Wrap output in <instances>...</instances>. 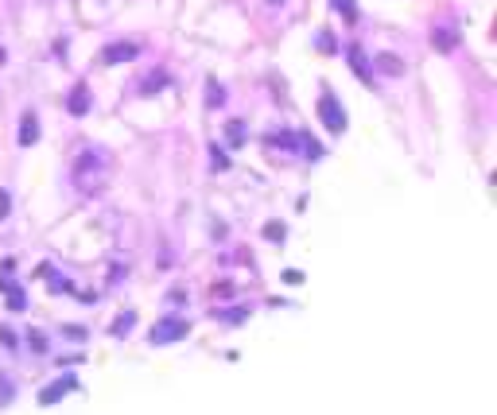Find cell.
Segmentation results:
<instances>
[{"label": "cell", "mask_w": 497, "mask_h": 415, "mask_svg": "<svg viewBox=\"0 0 497 415\" xmlns=\"http://www.w3.org/2000/svg\"><path fill=\"white\" fill-rule=\"evenodd\" d=\"M8 400H12V385L8 380H0V404H8Z\"/></svg>", "instance_id": "obj_20"}, {"label": "cell", "mask_w": 497, "mask_h": 415, "mask_svg": "<svg viewBox=\"0 0 497 415\" xmlns=\"http://www.w3.org/2000/svg\"><path fill=\"white\" fill-rule=\"evenodd\" d=\"M319 47L326 50V55H331V50H334V39H331V35H319Z\"/></svg>", "instance_id": "obj_23"}, {"label": "cell", "mask_w": 497, "mask_h": 415, "mask_svg": "<svg viewBox=\"0 0 497 415\" xmlns=\"http://www.w3.org/2000/svg\"><path fill=\"white\" fill-rule=\"evenodd\" d=\"M0 291L8 295V306H12V311H24V306H28V295H24V287L16 284L12 276H0Z\"/></svg>", "instance_id": "obj_6"}, {"label": "cell", "mask_w": 497, "mask_h": 415, "mask_svg": "<svg viewBox=\"0 0 497 415\" xmlns=\"http://www.w3.org/2000/svg\"><path fill=\"white\" fill-rule=\"evenodd\" d=\"M295 144H299V136H295V132H268V148H284V151H292Z\"/></svg>", "instance_id": "obj_11"}, {"label": "cell", "mask_w": 497, "mask_h": 415, "mask_svg": "<svg viewBox=\"0 0 497 415\" xmlns=\"http://www.w3.org/2000/svg\"><path fill=\"white\" fill-rule=\"evenodd\" d=\"M373 66L385 70V74H404V62H400L396 55H389V50H385V55H373Z\"/></svg>", "instance_id": "obj_10"}, {"label": "cell", "mask_w": 497, "mask_h": 415, "mask_svg": "<svg viewBox=\"0 0 497 415\" xmlns=\"http://www.w3.org/2000/svg\"><path fill=\"white\" fill-rule=\"evenodd\" d=\"M67 109H70V117H86V113H89V86H86V82H78V86L70 89Z\"/></svg>", "instance_id": "obj_4"}, {"label": "cell", "mask_w": 497, "mask_h": 415, "mask_svg": "<svg viewBox=\"0 0 497 415\" xmlns=\"http://www.w3.org/2000/svg\"><path fill=\"white\" fill-rule=\"evenodd\" d=\"M70 388H74V380H70V376H67V380H55V385H47V388H43V396H40V404H43V407H51V404H59V400H62V396H67V392H70Z\"/></svg>", "instance_id": "obj_8"}, {"label": "cell", "mask_w": 497, "mask_h": 415, "mask_svg": "<svg viewBox=\"0 0 497 415\" xmlns=\"http://www.w3.org/2000/svg\"><path fill=\"white\" fill-rule=\"evenodd\" d=\"M331 4H334V12L346 16V24H358V4L354 0H331Z\"/></svg>", "instance_id": "obj_13"}, {"label": "cell", "mask_w": 497, "mask_h": 415, "mask_svg": "<svg viewBox=\"0 0 497 415\" xmlns=\"http://www.w3.org/2000/svg\"><path fill=\"white\" fill-rule=\"evenodd\" d=\"M431 43H435L439 50H447V55H451L455 43H458V35H455V28H435V31H431Z\"/></svg>", "instance_id": "obj_9"}, {"label": "cell", "mask_w": 497, "mask_h": 415, "mask_svg": "<svg viewBox=\"0 0 497 415\" xmlns=\"http://www.w3.org/2000/svg\"><path fill=\"white\" fill-rule=\"evenodd\" d=\"M4 59H8V55H4V47H0V66H4Z\"/></svg>", "instance_id": "obj_24"}, {"label": "cell", "mask_w": 497, "mask_h": 415, "mask_svg": "<svg viewBox=\"0 0 497 415\" xmlns=\"http://www.w3.org/2000/svg\"><path fill=\"white\" fill-rule=\"evenodd\" d=\"M264 237H268V241H276V245H280V241L288 237V229H284V221H268V225H264Z\"/></svg>", "instance_id": "obj_14"}, {"label": "cell", "mask_w": 497, "mask_h": 415, "mask_svg": "<svg viewBox=\"0 0 497 415\" xmlns=\"http://www.w3.org/2000/svg\"><path fill=\"white\" fill-rule=\"evenodd\" d=\"M319 120L331 132H346V109H342V101L334 98L331 89H322V98H319Z\"/></svg>", "instance_id": "obj_2"}, {"label": "cell", "mask_w": 497, "mask_h": 415, "mask_svg": "<svg viewBox=\"0 0 497 415\" xmlns=\"http://www.w3.org/2000/svg\"><path fill=\"white\" fill-rule=\"evenodd\" d=\"M225 101V89L218 86V82H210V93H206V105H222Z\"/></svg>", "instance_id": "obj_16"}, {"label": "cell", "mask_w": 497, "mask_h": 415, "mask_svg": "<svg viewBox=\"0 0 497 415\" xmlns=\"http://www.w3.org/2000/svg\"><path fill=\"white\" fill-rule=\"evenodd\" d=\"M0 342H4V346H16V334H12L8 326H0Z\"/></svg>", "instance_id": "obj_21"}, {"label": "cell", "mask_w": 497, "mask_h": 415, "mask_svg": "<svg viewBox=\"0 0 497 415\" xmlns=\"http://www.w3.org/2000/svg\"><path fill=\"white\" fill-rule=\"evenodd\" d=\"M346 62L354 66V74H358L365 86H373V66L365 62V50H361V47H350V50H346Z\"/></svg>", "instance_id": "obj_5"}, {"label": "cell", "mask_w": 497, "mask_h": 415, "mask_svg": "<svg viewBox=\"0 0 497 415\" xmlns=\"http://www.w3.org/2000/svg\"><path fill=\"white\" fill-rule=\"evenodd\" d=\"M140 55L137 43H109L105 50H101V62H109V66H117V62H132Z\"/></svg>", "instance_id": "obj_3"}, {"label": "cell", "mask_w": 497, "mask_h": 415, "mask_svg": "<svg viewBox=\"0 0 497 415\" xmlns=\"http://www.w3.org/2000/svg\"><path fill=\"white\" fill-rule=\"evenodd\" d=\"M12 194H8V190H0V218H8V214H12Z\"/></svg>", "instance_id": "obj_19"}, {"label": "cell", "mask_w": 497, "mask_h": 415, "mask_svg": "<svg viewBox=\"0 0 497 415\" xmlns=\"http://www.w3.org/2000/svg\"><path fill=\"white\" fill-rule=\"evenodd\" d=\"M132 322H137V318H132V315L117 318V322H113V334H117V338H125V330H128V326H132Z\"/></svg>", "instance_id": "obj_18"}, {"label": "cell", "mask_w": 497, "mask_h": 415, "mask_svg": "<svg viewBox=\"0 0 497 415\" xmlns=\"http://www.w3.org/2000/svg\"><path fill=\"white\" fill-rule=\"evenodd\" d=\"M167 86V74H148L144 78V93H156V89Z\"/></svg>", "instance_id": "obj_15"}, {"label": "cell", "mask_w": 497, "mask_h": 415, "mask_svg": "<svg viewBox=\"0 0 497 415\" xmlns=\"http://www.w3.org/2000/svg\"><path fill=\"white\" fill-rule=\"evenodd\" d=\"M40 140V120H35V113H24V120H20V148H31Z\"/></svg>", "instance_id": "obj_7"}, {"label": "cell", "mask_w": 497, "mask_h": 415, "mask_svg": "<svg viewBox=\"0 0 497 415\" xmlns=\"http://www.w3.org/2000/svg\"><path fill=\"white\" fill-rule=\"evenodd\" d=\"M186 334H191V322L179 318V315H167V318H159L156 326H152L148 342H152V346H171V342H179V338H186Z\"/></svg>", "instance_id": "obj_1"}, {"label": "cell", "mask_w": 497, "mask_h": 415, "mask_svg": "<svg viewBox=\"0 0 497 415\" xmlns=\"http://www.w3.org/2000/svg\"><path fill=\"white\" fill-rule=\"evenodd\" d=\"M28 346L35 349V353H47V338L40 334V330H31V338H28Z\"/></svg>", "instance_id": "obj_17"}, {"label": "cell", "mask_w": 497, "mask_h": 415, "mask_svg": "<svg viewBox=\"0 0 497 415\" xmlns=\"http://www.w3.org/2000/svg\"><path fill=\"white\" fill-rule=\"evenodd\" d=\"M268 4H284V0H268Z\"/></svg>", "instance_id": "obj_25"}, {"label": "cell", "mask_w": 497, "mask_h": 415, "mask_svg": "<svg viewBox=\"0 0 497 415\" xmlns=\"http://www.w3.org/2000/svg\"><path fill=\"white\" fill-rule=\"evenodd\" d=\"M67 338H74V342H82V338H86V330H82V326H67Z\"/></svg>", "instance_id": "obj_22"}, {"label": "cell", "mask_w": 497, "mask_h": 415, "mask_svg": "<svg viewBox=\"0 0 497 415\" xmlns=\"http://www.w3.org/2000/svg\"><path fill=\"white\" fill-rule=\"evenodd\" d=\"M225 140H229V148H241V140H245V120H229V124H225Z\"/></svg>", "instance_id": "obj_12"}]
</instances>
